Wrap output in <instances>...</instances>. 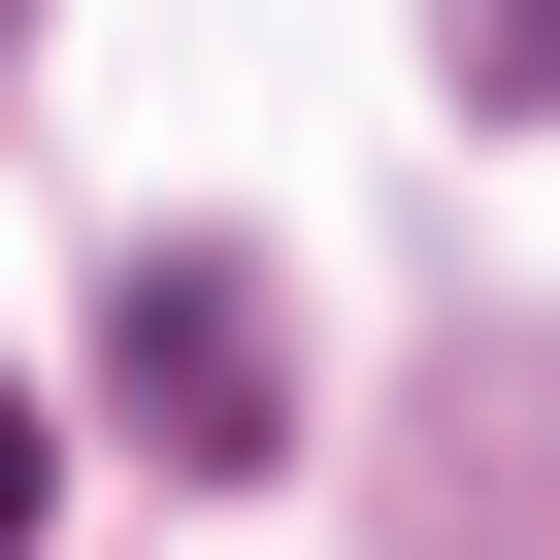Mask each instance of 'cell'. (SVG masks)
Instances as JSON below:
<instances>
[{"label":"cell","mask_w":560,"mask_h":560,"mask_svg":"<svg viewBox=\"0 0 560 560\" xmlns=\"http://www.w3.org/2000/svg\"><path fill=\"white\" fill-rule=\"evenodd\" d=\"M462 67H494V100H560V0H462Z\"/></svg>","instance_id":"7a4b0ae2"},{"label":"cell","mask_w":560,"mask_h":560,"mask_svg":"<svg viewBox=\"0 0 560 560\" xmlns=\"http://www.w3.org/2000/svg\"><path fill=\"white\" fill-rule=\"evenodd\" d=\"M0 560H34V396H0Z\"/></svg>","instance_id":"3957f363"},{"label":"cell","mask_w":560,"mask_h":560,"mask_svg":"<svg viewBox=\"0 0 560 560\" xmlns=\"http://www.w3.org/2000/svg\"><path fill=\"white\" fill-rule=\"evenodd\" d=\"M100 363H132V429H165V462H264V429H298V330H264L231 264H132V330H100Z\"/></svg>","instance_id":"6da1fadb"}]
</instances>
